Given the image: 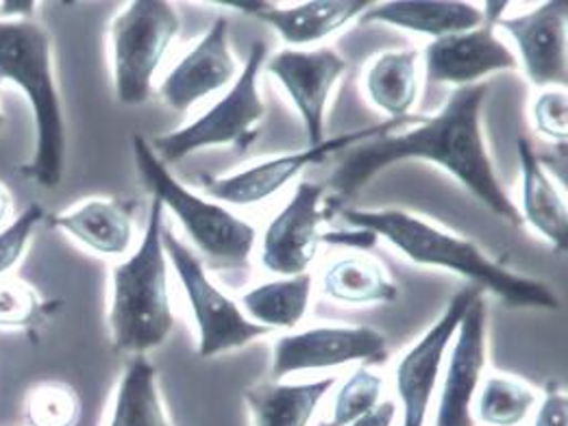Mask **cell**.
<instances>
[{
	"label": "cell",
	"instance_id": "obj_1",
	"mask_svg": "<svg viewBox=\"0 0 568 426\" xmlns=\"http://www.w3.org/2000/svg\"><path fill=\"white\" fill-rule=\"evenodd\" d=\"M488 83L457 88L452 99L434 115H416L412 129L388 131L342 151L329 187L341 199H353L373 176L403 161H427L455 176L486 210L511 226H520V213L504 190L490 160L481 106Z\"/></svg>",
	"mask_w": 568,
	"mask_h": 426
},
{
	"label": "cell",
	"instance_id": "obj_2",
	"mask_svg": "<svg viewBox=\"0 0 568 426\" xmlns=\"http://www.w3.org/2000/svg\"><path fill=\"white\" fill-rule=\"evenodd\" d=\"M344 222L357 231L384 237L409 262L418 266L443 267L490 292L508 307H534L558 312L560 298L547 283L516 274L501 262L493 260L475 242L452 235L403 210H338Z\"/></svg>",
	"mask_w": 568,
	"mask_h": 426
},
{
	"label": "cell",
	"instance_id": "obj_3",
	"mask_svg": "<svg viewBox=\"0 0 568 426\" xmlns=\"http://www.w3.org/2000/svg\"><path fill=\"white\" fill-rule=\"evenodd\" d=\"M0 81L24 94L36 120V155L22 165V174L40 187H58L65 170L68 131L51 36L40 22L0 20Z\"/></svg>",
	"mask_w": 568,
	"mask_h": 426
},
{
	"label": "cell",
	"instance_id": "obj_4",
	"mask_svg": "<svg viewBox=\"0 0 568 426\" xmlns=\"http://www.w3.org/2000/svg\"><path fill=\"white\" fill-rule=\"evenodd\" d=\"M164 205L153 199L140 246L112 270L110 333L115 353L146 357L171 337L169 257L164 251Z\"/></svg>",
	"mask_w": 568,
	"mask_h": 426
},
{
	"label": "cell",
	"instance_id": "obj_5",
	"mask_svg": "<svg viewBox=\"0 0 568 426\" xmlns=\"http://www.w3.org/2000/svg\"><path fill=\"white\" fill-rule=\"evenodd\" d=\"M133 160L144 187L155 201L171 210L192 244L214 267H244L255 246V229L225 205L205 201L181 185L171 170L158 160L149 140L140 133L131 138Z\"/></svg>",
	"mask_w": 568,
	"mask_h": 426
},
{
	"label": "cell",
	"instance_id": "obj_6",
	"mask_svg": "<svg viewBox=\"0 0 568 426\" xmlns=\"http://www.w3.org/2000/svg\"><path fill=\"white\" fill-rule=\"evenodd\" d=\"M266 59L268 44L260 40L251 47L244 68L216 105L210 106L194 122L149 142L158 160L169 168L210 146L248 149L260 138V124L266 115V105L257 85Z\"/></svg>",
	"mask_w": 568,
	"mask_h": 426
},
{
	"label": "cell",
	"instance_id": "obj_7",
	"mask_svg": "<svg viewBox=\"0 0 568 426\" xmlns=\"http://www.w3.org/2000/svg\"><path fill=\"white\" fill-rule=\"evenodd\" d=\"M181 18L166 0H133L112 22V63L118 103L144 105L153 94V79L179 36Z\"/></svg>",
	"mask_w": 568,
	"mask_h": 426
},
{
	"label": "cell",
	"instance_id": "obj_8",
	"mask_svg": "<svg viewBox=\"0 0 568 426\" xmlns=\"http://www.w3.org/2000/svg\"><path fill=\"white\" fill-rule=\"evenodd\" d=\"M162 242L192 307L199 333L196 353L201 359H212L244 348L253 339L271 333L266 326L246 318L240 305L212 283L203 262L174 235V231L164 229Z\"/></svg>",
	"mask_w": 568,
	"mask_h": 426
},
{
	"label": "cell",
	"instance_id": "obj_9",
	"mask_svg": "<svg viewBox=\"0 0 568 426\" xmlns=\"http://www.w3.org/2000/svg\"><path fill=\"white\" fill-rule=\"evenodd\" d=\"M416 115H407L400 120H388L384 124L377 126H368L362 131H353L346 135H336L325 140L321 146H307L298 153H287L275 160L262 161L255 163L251 168H244L240 172H233L227 176H210L203 174L201 183L205 187V192L229 205H242V207H251L257 205L271 196H275L282 187H285L294 176H298L303 170H307L310 165H316L321 161L327 160L334 153H342L364 140L377 138L382 133L395 131L405 124H414Z\"/></svg>",
	"mask_w": 568,
	"mask_h": 426
},
{
	"label": "cell",
	"instance_id": "obj_10",
	"mask_svg": "<svg viewBox=\"0 0 568 426\" xmlns=\"http://www.w3.org/2000/svg\"><path fill=\"white\" fill-rule=\"evenodd\" d=\"M484 294L477 285L459 290L443 316L436 320L429 331L400 357L395 371L398 400H400V426H425L429 405L443 373L445 357L454 344L455 331L468 305Z\"/></svg>",
	"mask_w": 568,
	"mask_h": 426
},
{
	"label": "cell",
	"instance_id": "obj_11",
	"mask_svg": "<svg viewBox=\"0 0 568 426\" xmlns=\"http://www.w3.org/2000/svg\"><path fill=\"white\" fill-rule=\"evenodd\" d=\"M388 357V339L371 326L325 324L301 333L284 335L275 342L271 378L280 381L287 374L327 371L353 362L377 364Z\"/></svg>",
	"mask_w": 568,
	"mask_h": 426
},
{
	"label": "cell",
	"instance_id": "obj_12",
	"mask_svg": "<svg viewBox=\"0 0 568 426\" xmlns=\"http://www.w3.org/2000/svg\"><path fill=\"white\" fill-rule=\"evenodd\" d=\"M264 68L280 81L296 106L307 135V146H321L327 140L325 115L329 97L341 77L346 74L348 61L334 49H285L273 59H266Z\"/></svg>",
	"mask_w": 568,
	"mask_h": 426
},
{
	"label": "cell",
	"instance_id": "obj_13",
	"mask_svg": "<svg viewBox=\"0 0 568 426\" xmlns=\"http://www.w3.org/2000/svg\"><path fill=\"white\" fill-rule=\"evenodd\" d=\"M325 185L301 181L282 212L262 237V264L284 276L305 274L321 246V222L325 217Z\"/></svg>",
	"mask_w": 568,
	"mask_h": 426
},
{
	"label": "cell",
	"instance_id": "obj_14",
	"mask_svg": "<svg viewBox=\"0 0 568 426\" xmlns=\"http://www.w3.org/2000/svg\"><path fill=\"white\" fill-rule=\"evenodd\" d=\"M488 355V303L479 294L459 320L434 426H477L473 403Z\"/></svg>",
	"mask_w": 568,
	"mask_h": 426
},
{
	"label": "cell",
	"instance_id": "obj_15",
	"mask_svg": "<svg viewBox=\"0 0 568 426\" xmlns=\"http://www.w3.org/2000/svg\"><path fill=\"white\" fill-rule=\"evenodd\" d=\"M423 57L425 74L432 83H452L457 88L481 83L493 72H506L518 65L516 54L497 36V27L488 22L432 40Z\"/></svg>",
	"mask_w": 568,
	"mask_h": 426
},
{
	"label": "cell",
	"instance_id": "obj_16",
	"mask_svg": "<svg viewBox=\"0 0 568 426\" xmlns=\"http://www.w3.org/2000/svg\"><path fill=\"white\" fill-rule=\"evenodd\" d=\"M567 13L565 0H551L497 22L516 42L525 74L538 88L567 85Z\"/></svg>",
	"mask_w": 568,
	"mask_h": 426
},
{
	"label": "cell",
	"instance_id": "obj_17",
	"mask_svg": "<svg viewBox=\"0 0 568 426\" xmlns=\"http://www.w3.org/2000/svg\"><path fill=\"white\" fill-rule=\"evenodd\" d=\"M235 79L237 63L229 44V20L221 16L166 74L160 85V99L169 109L181 113L214 92L231 88Z\"/></svg>",
	"mask_w": 568,
	"mask_h": 426
},
{
	"label": "cell",
	"instance_id": "obj_18",
	"mask_svg": "<svg viewBox=\"0 0 568 426\" xmlns=\"http://www.w3.org/2000/svg\"><path fill=\"white\" fill-rule=\"evenodd\" d=\"M255 18L284 40L287 47H305L338 33L348 22L357 20L373 2L371 0H310L296 4H280L268 0L221 2Z\"/></svg>",
	"mask_w": 568,
	"mask_h": 426
},
{
	"label": "cell",
	"instance_id": "obj_19",
	"mask_svg": "<svg viewBox=\"0 0 568 426\" xmlns=\"http://www.w3.org/2000/svg\"><path fill=\"white\" fill-rule=\"evenodd\" d=\"M135 201L92 199L70 212L58 213L51 224L81 246L103 257H124L135 235Z\"/></svg>",
	"mask_w": 568,
	"mask_h": 426
},
{
	"label": "cell",
	"instance_id": "obj_20",
	"mask_svg": "<svg viewBox=\"0 0 568 426\" xmlns=\"http://www.w3.org/2000/svg\"><path fill=\"white\" fill-rule=\"evenodd\" d=\"M357 20L362 24H390L438 40L479 27L484 13L481 7L462 0H390L373 2Z\"/></svg>",
	"mask_w": 568,
	"mask_h": 426
},
{
	"label": "cell",
	"instance_id": "obj_21",
	"mask_svg": "<svg viewBox=\"0 0 568 426\" xmlns=\"http://www.w3.org/2000/svg\"><path fill=\"white\" fill-rule=\"evenodd\" d=\"M516 153L520 163V220L540 233L556 251L565 253L568 246L565 199L525 138L516 142Z\"/></svg>",
	"mask_w": 568,
	"mask_h": 426
},
{
	"label": "cell",
	"instance_id": "obj_22",
	"mask_svg": "<svg viewBox=\"0 0 568 426\" xmlns=\"http://www.w3.org/2000/svg\"><path fill=\"white\" fill-rule=\"evenodd\" d=\"M336 378L310 383L266 381L246 387L244 400L253 426H310Z\"/></svg>",
	"mask_w": 568,
	"mask_h": 426
},
{
	"label": "cell",
	"instance_id": "obj_23",
	"mask_svg": "<svg viewBox=\"0 0 568 426\" xmlns=\"http://www.w3.org/2000/svg\"><path fill=\"white\" fill-rule=\"evenodd\" d=\"M418 51H386L375 57L364 74V85L371 103L400 120L418 97Z\"/></svg>",
	"mask_w": 568,
	"mask_h": 426
},
{
	"label": "cell",
	"instance_id": "obj_24",
	"mask_svg": "<svg viewBox=\"0 0 568 426\" xmlns=\"http://www.w3.org/2000/svg\"><path fill=\"white\" fill-rule=\"evenodd\" d=\"M108 426H171L158 383V368L146 357H133L120 376Z\"/></svg>",
	"mask_w": 568,
	"mask_h": 426
},
{
	"label": "cell",
	"instance_id": "obj_25",
	"mask_svg": "<svg viewBox=\"0 0 568 426\" xmlns=\"http://www.w3.org/2000/svg\"><path fill=\"white\" fill-rule=\"evenodd\" d=\"M310 301L312 276L305 272L251 287L242 296V310L246 318L268 331L292 328L305 318Z\"/></svg>",
	"mask_w": 568,
	"mask_h": 426
},
{
	"label": "cell",
	"instance_id": "obj_26",
	"mask_svg": "<svg viewBox=\"0 0 568 426\" xmlns=\"http://www.w3.org/2000/svg\"><path fill=\"white\" fill-rule=\"evenodd\" d=\"M323 294L346 305H377L395 303L400 292L379 262L344 257L325 270Z\"/></svg>",
	"mask_w": 568,
	"mask_h": 426
},
{
	"label": "cell",
	"instance_id": "obj_27",
	"mask_svg": "<svg viewBox=\"0 0 568 426\" xmlns=\"http://www.w3.org/2000/svg\"><path fill=\"white\" fill-rule=\"evenodd\" d=\"M475 423L486 426L523 425L538 403V394L511 376H488L475 396Z\"/></svg>",
	"mask_w": 568,
	"mask_h": 426
},
{
	"label": "cell",
	"instance_id": "obj_28",
	"mask_svg": "<svg viewBox=\"0 0 568 426\" xmlns=\"http://www.w3.org/2000/svg\"><path fill=\"white\" fill-rule=\"evenodd\" d=\"M24 418L29 426H77L81 398L65 383H44L29 392Z\"/></svg>",
	"mask_w": 568,
	"mask_h": 426
},
{
	"label": "cell",
	"instance_id": "obj_29",
	"mask_svg": "<svg viewBox=\"0 0 568 426\" xmlns=\"http://www.w3.org/2000/svg\"><path fill=\"white\" fill-rule=\"evenodd\" d=\"M384 378L362 366L351 374L336 394L332 418L323 426H351L382 403Z\"/></svg>",
	"mask_w": 568,
	"mask_h": 426
},
{
	"label": "cell",
	"instance_id": "obj_30",
	"mask_svg": "<svg viewBox=\"0 0 568 426\" xmlns=\"http://www.w3.org/2000/svg\"><path fill=\"white\" fill-rule=\"evenodd\" d=\"M53 310L55 305L42 301L40 294L24 281H0V328H33L42 324Z\"/></svg>",
	"mask_w": 568,
	"mask_h": 426
},
{
	"label": "cell",
	"instance_id": "obj_31",
	"mask_svg": "<svg viewBox=\"0 0 568 426\" xmlns=\"http://www.w3.org/2000/svg\"><path fill=\"white\" fill-rule=\"evenodd\" d=\"M42 220L44 210L38 203H31L16 220L0 229V281L22 262L31 235Z\"/></svg>",
	"mask_w": 568,
	"mask_h": 426
},
{
	"label": "cell",
	"instance_id": "obj_32",
	"mask_svg": "<svg viewBox=\"0 0 568 426\" xmlns=\"http://www.w3.org/2000/svg\"><path fill=\"white\" fill-rule=\"evenodd\" d=\"M567 92H545L534 105V126L536 131L554 142L565 146L568 135Z\"/></svg>",
	"mask_w": 568,
	"mask_h": 426
},
{
	"label": "cell",
	"instance_id": "obj_33",
	"mask_svg": "<svg viewBox=\"0 0 568 426\" xmlns=\"http://www.w3.org/2000/svg\"><path fill=\"white\" fill-rule=\"evenodd\" d=\"M534 426H568V398L556 385L547 389L538 405Z\"/></svg>",
	"mask_w": 568,
	"mask_h": 426
},
{
	"label": "cell",
	"instance_id": "obj_34",
	"mask_svg": "<svg viewBox=\"0 0 568 426\" xmlns=\"http://www.w3.org/2000/svg\"><path fill=\"white\" fill-rule=\"evenodd\" d=\"M397 414L395 400H382L373 412H368L351 426H393L397 420Z\"/></svg>",
	"mask_w": 568,
	"mask_h": 426
},
{
	"label": "cell",
	"instance_id": "obj_35",
	"mask_svg": "<svg viewBox=\"0 0 568 426\" xmlns=\"http://www.w3.org/2000/svg\"><path fill=\"white\" fill-rule=\"evenodd\" d=\"M38 4L31 0H7L0 2L2 20H33Z\"/></svg>",
	"mask_w": 568,
	"mask_h": 426
},
{
	"label": "cell",
	"instance_id": "obj_36",
	"mask_svg": "<svg viewBox=\"0 0 568 426\" xmlns=\"http://www.w3.org/2000/svg\"><path fill=\"white\" fill-rule=\"evenodd\" d=\"M9 215H11V194L0 183V226L9 224Z\"/></svg>",
	"mask_w": 568,
	"mask_h": 426
},
{
	"label": "cell",
	"instance_id": "obj_37",
	"mask_svg": "<svg viewBox=\"0 0 568 426\" xmlns=\"http://www.w3.org/2000/svg\"><path fill=\"white\" fill-rule=\"evenodd\" d=\"M2 126H4V113L0 111V131H2Z\"/></svg>",
	"mask_w": 568,
	"mask_h": 426
}]
</instances>
